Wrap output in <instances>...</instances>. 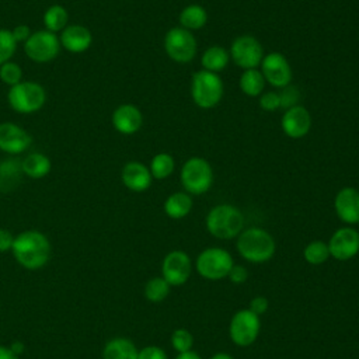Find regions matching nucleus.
<instances>
[{"label":"nucleus","instance_id":"obj_1","mask_svg":"<svg viewBox=\"0 0 359 359\" xmlns=\"http://www.w3.org/2000/svg\"><path fill=\"white\" fill-rule=\"evenodd\" d=\"M13 255L27 269H39L50 258V243L38 230H27L14 237Z\"/></svg>","mask_w":359,"mask_h":359},{"label":"nucleus","instance_id":"obj_2","mask_svg":"<svg viewBox=\"0 0 359 359\" xmlns=\"http://www.w3.org/2000/svg\"><path fill=\"white\" fill-rule=\"evenodd\" d=\"M237 251L250 262H265L271 259L275 252V240L266 230L250 227L238 234Z\"/></svg>","mask_w":359,"mask_h":359},{"label":"nucleus","instance_id":"obj_3","mask_svg":"<svg viewBox=\"0 0 359 359\" xmlns=\"http://www.w3.org/2000/svg\"><path fill=\"white\" fill-rule=\"evenodd\" d=\"M243 226V213L236 206L229 203H222L212 208L206 216V229L216 238H233L241 233Z\"/></svg>","mask_w":359,"mask_h":359},{"label":"nucleus","instance_id":"obj_4","mask_svg":"<svg viewBox=\"0 0 359 359\" xmlns=\"http://www.w3.org/2000/svg\"><path fill=\"white\" fill-rule=\"evenodd\" d=\"M223 81L217 73L198 70L191 79V97L196 107L210 109L216 107L223 97Z\"/></svg>","mask_w":359,"mask_h":359},{"label":"nucleus","instance_id":"obj_5","mask_svg":"<svg viewBox=\"0 0 359 359\" xmlns=\"http://www.w3.org/2000/svg\"><path fill=\"white\" fill-rule=\"evenodd\" d=\"M7 101L11 109L18 114H34L39 111L46 102V91L36 81L22 80L10 87Z\"/></svg>","mask_w":359,"mask_h":359},{"label":"nucleus","instance_id":"obj_6","mask_svg":"<svg viewBox=\"0 0 359 359\" xmlns=\"http://www.w3.org/2000/svg\"><path fill=\"white\" fill-rule=\"evenodd\" d=\"M180 181L187 194L202 195L213 184L212 165L202 157H191L181 167Z\"/></svg>","mask_w":359,"mask_h":359},{"label":"nucleus","instance_id":"obj_7","mask_svg":"<svg viewBox=\"0 0 359 359\" xmlns=\"http://www.w3.org/2000/svg\"><path fill=\"white\" fill-rule=\"evenodd\" d=\"M198 43L194 34L182 27H174L164 36V50L177 63H189L196 55Z\"/></svg>","mask_w":359,"mask_h":359},{"label":"nucleus","instance_id":"obj_8","mask_svg":"<svg viewBox=\"0 0 359 359\" xmlns=\"http://www.w3.org/2000/svg\"><path fill=\"white\" fill-rule=\"evenodd\" d=\"M229 55L236 66L244 70L257 69L264 59V48L255 36L240 35L233 39Z\"/></svg>","mask_w":359,"mask_h":359},{"label":"nucleus","instance_id":"obj_9","mask_svg":"<svg viewBox=\"0 0 359 359\" xmlns=\"http://www.w3.org/2000/svg\"><path fill=\"white\" fill-rule=\"evenodd\" d=\"M60 50V41L55 32L41 29L24 42L25 55L35 63H48L53 60Z\"/></svg>","mask_w":359,"mask_h":359},{"label":"nucleus","instance_id":"obj_10","mask_svg":"<svg viewBox=\"0 0 359 359\" xmlns=\"http://www.w3.org/2000/svg\"><path fill=\"white\" fill-rule=\"evenodd\" d=\"M231 266L233 258L230 252L217 247L203 250L196 259V269L199 275L210 280H217L227 276Z\"/></svg>","mask_w":359,"mask_h":359},{"label":"nucleus","instance_id":"obj_11","mask_svg":"<svg viewBox=\"0 0 359 359\" xmlns=\"http://www.w3.org/2000/svg\"><path fill=\"white\" fill-rule=\"evenodd\" d=\"M259 316L251 310L237 311L230 321V338L236 345L247 346L252 344L259 332Z\"/></svg>","mask_w":359,"mask_h":359},{"label":"nucleus","instance_id":"obj_12","mask_svg":"<svg viewBox=\"0 0 359 359\" xmlns=\"http://www.w3.org/2000/svg\"><path fill=\"white\" fill-rule=\"evenodd\" d=\"M261 73L265 79V83L271 84L275 88H283L292 81V67L287 59L279 52H271L264 55L261 62Z\"/></svg>","mask_w":359,"mask_h":359},{"label":"nucleus","instance_id":"obj_13","mask_svg":"<svg viewBox=\"0 0 359 359\" xmlns=\"http://www.w3.org/2000/svg\"><path fill=\"white\" fill-rule=\"evenodd\" d=\"M330 255L338 261H346L359 251V231L352 227L338 229L328 243Z\"/></svg>","mask_w":359,"mask_h":359},{"label":"nucleus","instance_id":"obj_14","mask_svg":"<svg viewBox=\"0 0 359 359\" xmlns=\"http://www.w3.org/2000/svg\"><path fill=\"white\" fill-rule=\"evenodd\" d=\"M161 272L168 285L180 286L189 278L191 259L184 251H171L163 259Z\"/></svg>","mask_w":359,"mask_h":359},{"label":"nucleus","instance_id":"obj_15","mask_svg":"<svg viewBox=\"0 0 359 359\" xmlns=\"http://www.w3.org/2000/svg\"><path fill=\"white\" fill-rule=\"evenodd\" d=\"M32 143L31 135L17 123H0V150L8 154H20L25 151Z\"/></svg>","mask_w":359,"mask_h":359},{"label":"nucleus","instance_id":"obj_16","mask_svg":"<svg viewBox=\"0 0 359 359\" xmlns=\"http://www.w3.org/2000/svg\"><path fill=\"white\" fill-rule=\"evenodd\" d=\"M280 128L283 133L290 139L304 137L311 128V115L302 105L290 107L285 109L282 115Z\"/></svg>","mask_w":359,"mask_h":359},{"label":"nucleus","instance_id":"obj_17","mask_svg":"<svg viewBox=\"0 0 359 359\" xmlns=\"http://www.w3.org/2000/svg\"><path fill=\"white\" fill-rule=\"evenodd\" d=\"M334 208L339 220L348 224L359 223V191L352 187L339 189L334 199Z\"/></svg>","mask_w":359,"mask_h":359},{"label":"nucleus","instance_id":"obj_18","mask_svg":"<svg viewBox=\"0 0 359 359\" xmlns=\"http://www.w3.org/2000/svg\"><path fill=\"white\" fill-rule=\"evenodd\" d=\"M111 122L116 132L122 135H133L142 128L143 115L136 105L122 104L112 112Z\"/></svg>","mask_w":359,"mask_h":359},{"label":"nucleus","instance_id":"obj_19","mask_svg":"<svg viewBox=\"0 0 359 359\" xmlns=\"http://www.w3.org/2000/svg\"><path fill=\"white\" fill-rule=\"evenodd\" d=\"M123 185L133 192H143L151 185V174L149 167L140 161H128L121 172Z\"/></svg>","mask_w":359,"mask_h":359},{"label":"nucleus","instance_id":"obj_20","mask_svg":"<svg viewBox=\"0 0 359 359\" xmlns=\"http://www.w3.org/2000/svg\"><path fill=\"white\" fill-rule=\"evenodd\" d=\"M60 45L70 53H83L93 43V34L84 25H67L60 34Z\"/></svg>","mask_w":359,"mask_h":359},{"label":"nucleus","instance_id":"obj_21","mask_svg":"<svg viewBox=\"0 0 359 359\" xmlns=\"http://www.w3.org/2000/svg\"><path fill=\"white\" fill-rule=\"evenodd\" d=\"M22 167L21 160L18 158H6L0 163V191L8 192L18 187L22 178Z\"/></svg>","mask_w":359,"mask_h":359},{"label":"nucleus","instance_id":"obj_22","mask_svg":"<svg viewBox=\"0 0 359 359\" xmlns=\"http://www.w3.org/2000/svg\"><path fill=\"white\" fill-rule=\"evenodd\" d=\"M21 167H22V172L25 177L39 180V178L46 177L50 172L52 163L48 156H45L39 151H34V153L27 154L24 157V160H21Z\"/></svg>","mask_w":359,"mask_h":359},{"label":"nucleus","instance_id":"obj_23","mask_svg":"<svg viewBox=\"0 0 359 359\" xmlns=\"http://www.w3.org/2000/svg\"><path fill=\"white\" fill-rule=\"evenodd\" d=\"M229 60H230L229 50L219 45L209 46L208 49H205V52L201 56V65L203 70H208L212 73L222 72L229 65Z\"/></svg>","mask_w":359,"mask_h":359},{"label":"nucleus","instance_id":"obj_24","mask_svg":"<svg viewBox=\"0 0 359 359\" xmlns=\"http://www.w3.org/2000/svg\"><path fill=\"white\" fill-rule=\"evenodd\" d=\"M137 353L139 351L132 341L126 338H114L105 345L102 359H137Z\"/></svg>","mask_w":359,"mask_h":359},{"label":"nucleus","instance_id":"obj_25","mask_svg":"<svg viewBox=\"0 0 359 359\" xmlns=\"http://www.w3.org/2000/svg\"><path fill=\"white\" fill-rule=\"evenodd\" d=\"M192 209V198L189 194L174 192L164 202V212L171 219H182Z\"/></svg>","mask_w":359,"mask_h":359},{"label":"nucleus","instance_id":"obj_26","mask_svg":"<svg viewBox=\"0 0 359 359\" xmlns=\"http://www.w3.org/2000/svg\"><path fill=\"white\" fill-rule=\"evenodd\" d=\"M208 22V13L201 4H189L180 13V27L188 31H198Z\"/></svg>","mask_w":359,"mask_h":359},{"label":"nucleus","instance_id":"obj_27","mask_svg":"<svg viewBox=\"0 0 359 359\" xmlns=\"http://www.w3.org/2000/svg\"><path fill=\"white\" fill-rule=\"evenodd\" d=\"M241 91L248 97H259L264 93L265 79L262 73L257 69L244 70L238 80Z\"/></svg>","mask_w":359,"mask_h":359},{"label":"nucleus","instance_id":"obj_28","mask_svg":"<svg viewBox=\"0 0 359 359\" xmlns=\"http://www.w3.org/2000/svg\"><path fill=\"white\" fill-rule=\"evenodd\" d=\"M174 168H175V160L170 153H165V151H161L153 156L149 167L151 177L156 180L168 178L174 172Z\"/></svg>","mask_w":359,"mask_h":359},{"label":"nucleus","instance_id":"obj_29","mask_svg":"<svg viewBox=\"0 0 359 359\" xmlns=\"http://www.w3.org/2000/svg\"><path fill=\"white\" fill-rule=\"evenodd\" d=\"M69 22V13L60 4H53L43 13V24L48 31L57 32L63 31Z\"/></svg>","mask_w":359,"mask_h":359},{"label":"nucleus","instance_id":"obj_30","mask_svg":"<svg viewBox=\"0 0 359 359\" xmlns=\"http://www.w3.org/2000/svg\"><path fill=\"white\" fill-rule=\"evenodd\" d=\"M303 255H304V259L313 265L323 264L330 257L328 244H325L324 241H311L306 245Z\"/></svg>","mask_w":359,"mask_h":359},{"label":"nucleus","instance_id":"obj_31","mask_svg":"<svg viewBox=\"0 0 359 359\" xmlns=\"http://www.w3.org/2000/svg\"><path fill=\"white\" fill-rule=\"evenodd\" d=\"M168 292H170V285L164 278H153L146 283V287H144V294L147 300L153 303H158L163 299H165Z\"/></svg>","mask_w":359,"mask_h":359},{"label":"nucleus","instance_id":"obj_32","mask_svg":"<svg viewBox=\"0 0 359 359\" xmlns=\"http://www.w3.org/2000/svg\"><path fill=\"white\" fill-rule=\"evenodd\" d=\"M17 50V42L10 29L0 28V66L10 62Z\"/></svg>","mask_w":359,"mask_h":359},{"label":"nucleus","instance_id":"obj_33","mask_svg":"<svg viewBox=\"0 0 359 359\" xmlns=\"http://www.w3.org/2000/svg\"><path fill=\"white\" fill-rule=\"evenodd\" d=\"M0 80L13 87L22 81V69L14 62H6L0 66Z\"/></svg>","mask_w":359,"mask_h":359},{"label":"nucleus","instance_id":"obj_34","mask_svg":"<svg viewBox=\"0 0 359 359\" xmlns=\"http://www.w3.org/2000/svg\"><path fill=\"white\" fill-rule=\"evenodd\" d=\"M171 344L172 346L181 353V352H187V351H191L192 348V344H194V338L191 335L189 331L184 330V328H180V330H175L171 335Z\"/></svg>","mask_w":359,"mask_h":359},{"label":"nucleus","instance_id":"obj_35","mask_svg":"<svg viewBox=\"0 0 359 359\" xmlns=\"http://www.w3.org/2000/svg\"><path fill=\"white\" fill-rule=\"evenodd\" d=\"M259 107L268 112H272V111H276L278 108H280L279 93H276V91L262 93L259 95Z\"/></svg>","mask_w":359,"mask_h":359},{"label":"nucleus","instance_id":"obj_36","mask_svg":"<svg viewBox=\"0 0 359 359\" xmlns=\"http://www.w3.org/2000/svg\"><path fill=\"white\" fill-rule=\"evenodd\" d=\"M279 98H280V107L287 109L290 107L297 105V100H299V90L293 86H286L282 88V91L279 93Z\"/></svg>","mask_w":359,"mask_h":359},{"label":"nucleus","instance_id":"obj_37","mask_svg":"<svg viewBox=\"0 0 359 359\" xmlns=\"http://www.w3.org/2000/svg\"><path fill=\"white\" fill-rule=\"evenodd\" d=\"M137 359H167L165 352L158 346H146L137 353Z\"/></svg>","mask_w":359,"mask_h":359},{"label":"nucleus","instance_id":"obj_38","mask_svg":"<svg viewBox=\"0 0 359 359\" xmlns=\"http://www.w3.org/2000/svg\"><path fill=\"white\" fill-rule=\"evenodd\" d=\"M227 276L230 278V280H231L233 283H243V282L247 280L248 272H247V269H245L244 266H241V265H233Z\"/></svg>","mask_w":359,"mask_h":359},{"label":"nucleus","instance_id":"obj_39","mask_svg":"<svg viewBox=\"0 0 359 359\" xmlns=\"http://www.w3.org/2000/svg\"><path fill=\"white\" fill-rule=\"evenodd\" d=\"M11 34H13V36H14L17 43H20V42L24 43L31 36V29H29V27L27 24H18V25H15L13 28Z\"/></svg>","mask_w":359,"mask_h":359},{"label":"nucleus","instance_id":"obj_40","mask_svg":"<svg viewBox=\"0 0 359 359\" xmlns=\"http://www.w3.org/2000/svg\"><path fill=\"white\" fill-rule=\"evenodd\" d=\"M268 309V300L262 296H258V297H254L251 302H250V309L252 313H255L257 316L259 314H264Z\"/></svg>","mask_w":359,"mask_h":359},{"label":"nucleus","instance_id":"obj_41","mask_svg":"<svg viewBox=\"0 0 359 359\" xmlns=\"http://www.w3.org/2000/svg\"><path fill=\"white\" fill-rule=\"evenodd\" d=\"M13 243H14V236L6 229H0V252H6L11 250Z\"/></svg>","mask_w":359,"mask_h":359},{"label":"nucleus","instance_id":"obj_42","mask_svg":"<svg viewBox=\"0 0 359 359\" xmlns=\"http://www.w3.org/2000/svg\"><path fill=\"white\" fill-rule=\"evenodd\" d=\"M0 359H18V356L14 355L10 348L0 345Z\"/></svg>","mask_w":359,"mask_h":359},{"label":"nucleus","instance_id":"obj_43","mask_svg":"<svg viewBox=\"0 0 359 359\" xmlns=\"http://www.w3.org/2000/svg\"><path fill=\"white\" fill-rule=\"evenodd\" d=\"M175 359H201V356L192 351H187V352H181Z\"/></svg>","mask_w":359,"mask_h":359},{"label":"nucleus","instance_id":"obj_44","mask_svg":"<svg viewBox=\"0 0 359 359\" xmlns=\"http://www.w3.org/2000/svg\"><path fill=\"white\" fill-rule=\"evenodd\" d=\"M10 349L13 351L14 355L20 356V353H22V351H24V345H22L21 342H14V344L10 346Z\"/></svg>","mask_w":359,"mask_h":359},{"label":"nucleus","instance_id":"obj_45","mask_svg":"<svg viewBox=\"0 0 359 359\" xmlns=\"http://www.w3.org/2000/svg\"><path fill=\"white\" fill-rule=\"evenodd\" d=\"M210 359H233L230 355H227V353H223V352H220V353H216V355H213Z\"/></svg>","mask_w":359,"mask_h":359},{"label":"nucleus","instance_id":"obj_46","mask_svg":"<svg viewBox=\"0 0 359 359\" xmlns=\"http://www.w3.org/2000/svg\"><path fill=\"white\" fill-rule=\"evenodd\" d=\"M358 224H359V223H358Z\"/></svg>","mask_w":359,"mask_h":359}]
</instances>
